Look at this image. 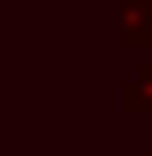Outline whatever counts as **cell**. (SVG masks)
Masks as SVG:
<instances>
[{
    "label": "cell",
    "instance_id": "cell-1",
    "mask_svg": "<svg viewBox=\"0 0 152 156\" xmlns=\"http://www.w3.org/2000/svg\"><path fill=\"white\" fill-rule=\"evenodd\" d=\"M123 22V47H152V0H123L119 4Z\"/></svg>",
    "mask_w": 152,
    "mask_h": 156
},
{
    "label": "cell",
    "instance_id": "cell-2",
    "mask_svg": "<svg viewBox=\"0 0 152 156\" xmlns=\"http://www.w3.org/2000/svg\"><path fill=\"white\" fill-rule=\"evenodd\" d=\"M123 109L127 113H152V58L141 62L130 80H123Z\"/></svg>",
    "mask_w": 152,
    "mask_h": 156
}]
</instances>
